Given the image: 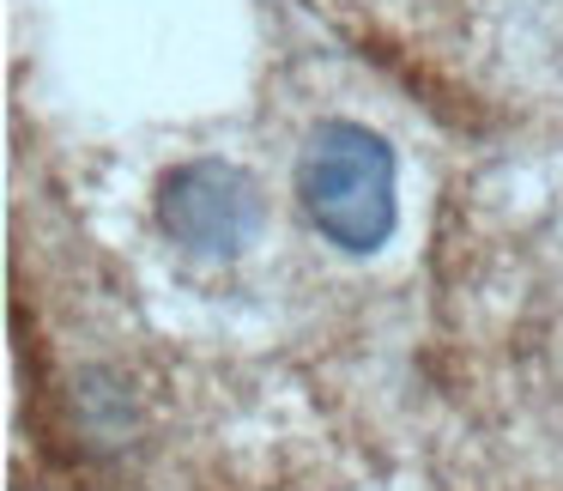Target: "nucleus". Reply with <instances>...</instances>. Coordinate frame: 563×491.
<instances>
[{
    "label": "nucleus",
    "mask_w": 563,
    "mask_h": 491,
    "mask_svg": "<svg viewBox=\"0 0 563 491\" xmlns=\"http://www.w3.org/2000/svg\"><path fill=\"white\" fill-rule=\"evenodd\" d=\"M261 188L224 159H195L158 183V225L188 255H243L261 237Z\"/></svg>",
    "instance_id": "2"
},
{
    "label": "nucleus",
    "mask_w": 563,
    "mask_h": 491,
    "mask_svg": "<svg viewBox=\"0 0 563 491\" xmlns=\"http://www.w3.org/2000/svg\"><path fill=\"white\" fill-rule=\"evenodd\" d=\"M297 200L309 225L345 255H369L394 231V152L357 122H321L297 159Z\"/></svg>",
    "instance_id": "1"
}]
</instances>
